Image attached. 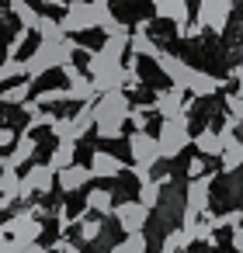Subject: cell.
<instances>
[{
  "label": "cell",
  "mask_w": 243,
  "mask_h": 253,
  "mask_svg": "<svg viewBox=\"0 0 243 253\" xmlns=\"http://www.w3.org/2000/svg\"><path fill=\"white\" fill-rule=\"evenodd\" d=\"M160 253H181V250H170V246H163V250H160Z\"/></svg>",
  "instance_id": "f907efd6"
},
{
  "label": "cell",
  "mask_w": 243,
  "mask_h": 253,
  "mask_svg": "<svg viewBox=\"0 0 243 253\" xmlns=\"http://www.w3.org/2000/svg\"><path fill=\"white\" fill-rule=\"evenodd\" d=\"M233 250H236V253H243V225H236V229H233Z\"/></svg>",
  "instance_id": "7dc6e473"
},
{
  "label": "cell",
  "mask_w": 243,
  "mask_h": 253,
  "mask_svg": "<svg viewBox=\"0 0 243 253\" xmlns=\"http://www.w3.org/2000/svg\"><path fill=\"white\" fill-rule=\"evenodd\" d=\"M163 187L167 184H160V180H146V184H139V201L153 211V208H160V201H163Z\"/></svg>",
  "instance_id": "d4e9b609"
},
{
  "label": "cell",
  "mask_w": 243,
  "mask_h": 253,
  "mask_svg": "<svg viewBox=\"0 0 243 253\" xmlns=\"http://www.w3.org/2000/svg\"><path fill=\"white\" fill-rule=\"evenodd\" d=\"M0 84H4V66H0Z\"/></svg>",
  "instance_id": "f5cc1de1"
},
{
  "label": "cell",
  "mask_w": 243,
  "mask_h": 253,
  "mask_svg": "<svg viewBox=\"0 0 243 253\" xmlns=\"http://www.w3.org/2000/svg\"><path fill=\"white\" fill-rule=\"evenodd\" d=\"M0 198H11V201H21V173L14 163L4 160L0 167Z\"/></svg>",
  "instance_id": "2e32d148"
},
{
  "label": "cell",
  "mask_w": 243,
  "mask_h": 253,
  "mask_svg": "<svg viewBox=\"0 0 243 253\" xmlns=\"http://www.w3.org/2000/svg\"><path fill=\"white\" fill-rule=\"evenodd\" d=\"M56 187V170L49 163H32L21 177V201H32L35 194H49Z\"/></svg>",
  "instance_id": "5b68a950"
},
{
  "label": "cell",
  "mask_w": 243,
  "mask_h": 253,
  "mask_svg": "<svg viewBox=\"0 0 243 253\" xmlns=\"http://www.w3.org/2000/svg\"><path fill=\"white\" fill-rule=\"evenodd\" d=\"M35 32H39V39L42 42H63L66 39V32H63V25L56 21V18H39V25H35Z\"/></svg>",
  "instance_id": "cb8c5ba5"
},
{
  "label": "cell",
  "mask_w": 243,
  "mask_h": 253,
  "mask_svg": "<svg viewBox=\"0 0 243 253\" xmlns=\"http://www.w3.org/2000/svg\"><path fill=\"white\" fill-rule=\"evenodd\" d=\"M59 70H63V77H66V80H77V77H84V73H80L73 63H66V66H59Z\"/></svg>",
  "instance_id": "c3c4849f"
},
{
  "label": "cell",
  "mask_w": 243,
  "mask_h": 253,
  "mask_svg": "<svg viewBox=\"0 0 243 253\" xmlns=\"http://www.w3.org/2000/svg\"><path fill=\"white\" fill-rule=\"evenodd\" d=\"M208 198H212V173L191 177L184 191V225H194L201 218V211L208 208Z\"/></svg>",
  "instance_id": "3957f363"
},
{
  "label": "cell",
  "mask_w": 243,
  "mask_h": 253,
  "mask_svg": "<svg viewBox=\"0 0 243 253\" xmlns=\"http://www.w3.org/2000/svg\"><path fill=\"white\" fill-rule=\"evenodd\" d=\"M194 149H198V156H222V149H226V142H222V135L215 132V128H201L198 135H194V142H191Z\"/></svg>",
  "instance_id": "e0dca14e"
},
{
  "label": "cell",
  "mask_w": 243,
  "mask_h": 253,
  "mask_svg": "<svg viewBox=\"0 0 243 253\" xmlns=\"http://www.w3.org/2000/svg\"><path fill=\"white\" fill-rule=\"evenodd\" d=\"M28 32L32 28H25V25H18V32L11 35V42H7V56L4 59H18V52L25 49V42H28Z\"/></svg>",
  "instance_id": "d6a6232c"
},
{
  "label": "cell",
  "mask_w": 243,
  "mask_h": 253,
  "mask_svg": "<svg viewBox=\"0 0 243 253\" xmlns=\"http://www.w3.org/2000/svg\"><path fill=\"white\" fill-rule=\"evenodd\" d=\"M153 11L160 21H174V25H188V0H153Z\"/></svg>",
  "instance_id": "5bb4252c"
},
{
  "label": "cell",
  "mask_w": 243,
  "mask_h": 253,
  "mask_svg": "<svg viewBox=\"0 0 243 253\" xmlns=\"http://www.w3.org/2000/svg\"><path fill=\"white\" fill-rule=\"evenodd\" d=\"M219 87H226V80L222 77H212V73H194V80H191V97H212V94H219Z\"/></svg>",
  "instance_id": "ac0fdd59"
},
{
  "label": "cell",
  "mask_w": 243,
  "mask_h": 253,
  "mask_svg": "<svg viewBox=\"0 0 243 253\" xmlns=\"http://www.w3.org/2000/svg\"><path fill=\"white\" fill-rule=\"evenodd\" d=\"M101 32H104V35H125V32H129V25H122V21H118V18L111 14V18H108V21L101 25Z\"/></svg>",
  "instance_id": "ab89813d"
},
{
  "label": "cell",
  "mask_w": 243,
  "mask_h": 253,
  "mask_svg": "<svg viewBox=\"0 0 243 253\" xmlns=\"http://www.w3.org/2000/svg\"><path fill=\"white\" fill-rule=\"evenodd\" d=\"M0 253H21V243H14L11 236H7V239H0Z\"/></svg>",
  "instance_id": "f6af8a7d"
},
{
  "label": "cell",
  "mask_w": 243,
  "mask_h": 253,
  "mask_svg": "<svg viewBox=\"0 0 243 253\" xmlns=\"http://www.w3.org/2000/svg\"><path fill=\"white\" fill-rule=\"evenodd\" d=\"M156 139H160V153H163V160H174V156H181L191 142H194V135H191V128H188V115H177V118H163L160 122V132H156Z\"/></svg>",
  "instance_id": "7a4b0ae2"
},
{
  "label": "cell",
  "mask_w": 243,
  "mask_h": 253,
  "mask_svg": "<svg viewBox=\"0 0 243 253\" xmlns=\"http://www.w3.org/2000/svg\"><path fill=\"white\" fill-rule=\"evenodd\" d=\"M226 111H229V118L243 122V97H240V94H229V97H226Z\"/></svg>",
  "instance_id": "f35d334b"
},
{
  "label": "cell",
  "mask_w": 243,
  "mask_h": 253,
  "mask_svg": "<svg viewBox=\"0 0 243 253\" xmlns=\"http://www.w3.org/2000/svg\"><path fill=\"white\" fill-rule=\"evenodd\" d=\"M191 243H194V236H191V229H184V225H181V229H170V232L163 236V246H170V250H181V253H184Z\"/></svg>",
  "instance_id": "f546056e"
},
{
  "label": "cell",
  "mask_w": 243,
  "mask_h": 253,
  "mask_svg": "<svg viewBox=\"0 0 243 253\" xmlns=\"http://www.w3.org/2000/svg\"><path fill=\"white\" fill-rule=\"evenodd\" d=\"M77 163V142H59L56 149H52V156H49V167L59 173V170H66V167H73Z\"/></svg>",
  "instance_id": "44dd1931"
},
{
  "label": "cell",
  "mask_w": 243,
  "mask_h": 253,
  "mask_svg": "<svg viewBox=\"0 0 243 253\" xmlns=\"http://www.w3.org/2000/svg\"><path fill=\"white\" fill-rule=\"evenodd\" d=\"M94 128H97V135H101V139H118L125 125H115V122H97Z\"/></svg>",
  "instance_id": "74e56055"
},
{
  "label": "cell",
  "mask_w": 243,
  "mask_h": 253,
  "mask_svg": "<svg viewBox=\"0 0 243 253\" xmlns=\"http://www.w3.org/2000/svg\"><path fill=\"white\" fill-rule=\"evenodd\" d=\"M35 101H39L42 108H49V104H63V101H70V87H49V90H39Z\"/></svg>",
  "instance_id": "1f68e13d"
},
{
  "label": "cell",
  "mask_w": 243,
  "mask_h": 253,
  "mask_svg": "<svg viewBox=\"0 0 243 253\" xmlns=\"http://www.w3.org/2000/svg\"><path fill=\"white\" fill-rule=\"evenodd\" d=\"M52 135H56L59 142H77V139H80L73 118H56V122H52Z\"/></svg>",
  "instance_id": "f1b7e54d"
},
{
  "label": "cell",
  "mask_w": 243,
  "mask_h": 253,
  "mask_svg": "<svg viewBox=\"0 0 243 253\" xmlns=\"http://www.w3.org/2000/svg\"><path fill=\"white\" fill-rule=\"evenodd\" d=\"M156 66H160V73H163V77H167L177 90H184V94L191 90V80H194V73H198V70H194V66H188L181 56L160 52V56H156Z\"/></svg>",
  "instance_id": "52a82bcc"
},
{
  "label": "cell",
  "mask_w": 243,
  "mask_h": 253,
  "mask_svg": "<svg viewBox=\"0 0 243 253\" xmlns=\"http://www.w3.org/2000/svg\"><path fill=\"white\" fill-rule=\"evenodd\" d=\"M87 180H94V173H91V167H84V163H73V167H66V170L56 173V187H59L63 194H73V191L87 187Z\"/></svg>",
  "instance_id": "8fae6325"
},
{
  "label": "cell",
  "mask_w": 243,
  "mask_h": 253,
  "mask_svg": "<svg viewBox=\"0 0 243 253\" xmlns=\"http://www.w3.org/2000/svg\"><path fill=\"white\" fill-rule=\"evenodd\" d=\"M129 153H132V163L149 167V170L163 160V153H160V139L149 135V132H132V135H129Z\"/></svg>",
  "instance_id": "ba28073f"
},
{
  "label": "cell",
  "mask_w": 243,
  "mask_h": 253,
  "mask_svg": "<svg viewBox=\"0 0 243 253\" xmlns=\"http://www.w3.org/2000/svg\"><path fill=\"white\" fill-rule=\"evenodd\" d=\"M111 253H146V236L143 232H129L122 243L111 246Z\"/></svg>",
  "instance_id": "4dcf8cb0"
},
{
  "label": "cell",
  "mask_w": 243,
  "mask_h": 253,
  "mask_svg": "<svg viewBox=\"0 0 243 253\" xmlns=\"http://www.w3.org/2000/svg\"><path fill=\"white\" fill-rule=\"evenodd\" d=\"M233 14V0H198V25L208 32H222Z\"/></svg>",
  "instance_id": "9c48e42d"
},
{
  "label": "cell",
  "mask_w": 243,
  "mask_h": 253,
  "mask_svg": "<svg viewBox=\"0 0 243 253\" xmlns=\"http://www.w3.org/2000/svg\"><path fill=\"white\" fill-rule=\"evenodd\" d=\"M0 66H4V80H28L21 59H0Z\"/></svg>",
  "instance_id": "836d02e7"
},
{
  "label": "cell",
  "mask_w": 243,
  "mask_h": 253,
  "mask_svg": "<svg viewBox=\"0 0 243 253\" xmlns=\"http://www.w3.org/2000/svg\"><path fill=\"white\" fill-rule=\"evenodd\" d=\"M52 253H80V246H73V243H66V239H59V243L52 246Z\"/></svg>",
  "instance_id": "bcb514c9"
},
{
  "label": "cell",
  "mask_w": 243,
  "mask_h": 253,
  "mask_svg": "<svg viewBox=\"0 0 243 253\" xmlns=\"http://www.w3.org/2000/svg\"><path fill=\"white\" fill-rule=\"evenodd\" d=\"M7 4H11L14 18H18V21H21L25 28H35V25H39V18H42V14H39V11H35V7L28 4V0H7Z\"/></svg>",
  "instance_id": "484cf974"
},
{
  "label": "cell",
  "mask_w": 243,
  "mask_h": 253,
  "mask_svg": "<svg viewBox=\"0 0 243 253\" xmlns=\"http://www.w3.org/2000/svg\"><path fill=\"white\" fill-rule=\"evenodd\" d=\"M146 28H149L146 21H139V25H136V32H132V42H129V52H132V56H149V59H156L163 49H160V45L149 39V32H146Z\"/></svg>",
  "instance_id": "9a60e30c"
},
{
  "label": "cell",
  "mask_w": 243,
  "mask_h": 253,
  "mask_svg": "<svg viewBox=\"0 0 243 253\" xmlns=\"http://www.w3.org/2000/svg\"><path fill=\"white\" fill-rule=\"evenodd\" d=\"M4 229H7V236H11L14 243L32 246V243H39V236H42V218H35V215L25 208V211L11 215V218L4 222Z\"/></svg>",
  "instance_id": "8992f818"
},
{
  "label": "cell",
  "mask_w": 243,
  "mask_h": 253,
  "mask_svg": "<svg viewBox=\"0 0 243 253\" xmlns=\"http://www.w3.org/2000/svg\"><path fill=\"white\" fill-rule=\"evenodd\" d=\"M21 253H52V250H46L42 243H32V246H21Z\"/></svg>",
  "instance_id": "681fc988"
},
{
  "label": "cell",
  "mask_w": 243,
  "mask_h": 253,
  "mask_svg": "<svg viewBox=\"0 0 243 253\" xmlns=\"http://www.w3.org/2000/svg\"><path fill=\"white\" fill-rule=\"evenodd\" d=\"M35 146H39V142H35V135L25 128V132L18 135V142H14V153L7 156V163H14V167H25V163L35 156Z\"/></svg>",
  "instance_id": "d6986e66"
},
{
  "label": "cell",
  "mask_w": 243,
  "mask_h": 253,
  "mask_svg": "<svg viewBox=\"0 0 243 253\" xmlns=\"http://www.w3.org/2000/svg\"><path fill=\"white\" fill-rule=\"evenodd\" d=\"M184 104H188L184 90L170 87V90H160V94H156V101H153V111H156L160 118H177V115H184Z\"/></svg>",
  "instance_id": "7c38bea8"
},
{
  "label": "cell",
  "mask_w": 243,
  "mask_h": 253,
  "mask_svg": "<svg viewBox=\"0 0 243 253\" xmlns=\"http://www.w3.org/2000/svg\"><path fill=\"white\" fill-rule=\"evenodd\" d=\"M222 225H229V229L243 225V211H240V208H233V211H226V215H215V229H222Z\"/></svg>",
  "instance_id": "d590c367"
},
{
  "label": "cell",
  "mask_w": 243,
  "mask_h": 253,
  "mask_svg": "<svg viewBox=\"0 0 243 253\" xmlns=\"http://www.w3.org/2000/svg\"><path fill=\"white\" fill-rule=\"evenodd\" d=\"M42 4H52V0H42Z\"/></svg>",
  "instance_id": "11a10c76"
},
{
  "label": "cell",
  "mask_w": 243,
  "mask_h": 253,
  "mask_svg": "<svg viewBox=\"0 0 243 253\" xmlns=\"http://www.w3.org/2000/svg\"><path fill=\"white\" fill-rule=\"evenodd\" d=\"M132 173H136V180H139V184H146V180H153V173H149V167H139V163H132Z\"/></svg>",
  "instance_id": "ee69618b"
},
{
  "label": "cell",
  "mask_w": 243,
  "mask_h": 253,
  "mask_svg": "<svg viewBox=\"0 0 243 253\" xmlns=\"http://www.w3.org/2000/svg\"><path fill=\"white\" fill-rule=\"evenodd\" d=\"M77 225H80V239H84V243H94V239H101V232H104L101 215H97V218H91L87 211H80V215H77Z\"/></svg>",
  "instance_id": "7402d4cb"
},
{
  "label": "cell",
  "mask_w": 243,
  "mask_h": 253,
  "mask_svg": "<svg viewBox=\"0 0 243 253\" xmlns=\"http://www.w3.org/2000/svg\"><path fill=\"white\" fill-rule=\"evenodd\" d=\"M18 135H21V132H14V128H7V125H0V146H14Z\"/></svg>",
  "instance_id": "b9f144b4"
},
{
  "label": "cell",
  "mask_w": 243,
  "mask_h": 253,
  "mask_svg": "<svg viewBox=\"0 0 243 253\" xmlns=\"http://www.w3.org/2000/svg\"><path fill=\"white\" fill-rule=\"evenodd\" d=\"M73 122H77V132H80V139L97 125V111H94V101H87V104H80V111L73 115Z\"/></svg>",
  "instance_id": "4316f807"
},
{
  "label": "cell",
  "mask_w": 243,
  "mask_h": 253,
  "mask_svg": "<svg viewBox=\"0 0 243 253\" xmlns=\"http://www.w3.org/2000/svg\"><path fill=\"white\" fill-rule=\"evenodd\" d=\"M115 218H118L125 236L129 232H143L146 222H149V208L143 201H122V205H115Z\"/></svg>",
  "instance_id": "30bf717a"
},
{
  "label": "cell",
  "mask_w": 243,
  "mask_h": 253,
  "mask_svg": "<svg viewBox=\"0 0 243 253\" xmlns=\"http://www.w3.org/2000/svg\"><path fill=\"white\" fill-rule=\"evenodd\" d=\"M201 173H205V156H198V160L188 163V177H201Z\"/></svg>",
  "instance_id": "7bdbcfd3"
},
{
  "label": "cell",
  "mask_w": 243,
  "mask_h": 253,
  "mask_svg": "<svg viewBox=\"0 0 243 253\" xmlns=\"http://www.w3.org/2000/svg\"><path fill=\"white\" fill-rule=\"evenodd\" d=\"M94 111H97V122L125 125V122H129V115H132V101H129V94H125V90H108V94H97Z\"/></svg>",
  "instance_id": "277c9868"
},
{
  "label": "cell",
  "mask_w": 243,
  "mask_h": 253,
  "mask_svg": "<svg viewBox=\"0 0 243 253\" xmlns=\"http://www.w3.org/2000/svg\"><path fill=\"white\" fill-rule=\"evenodd\" d=\"M0 239H7V229H4V225H0Z\"/></svg>",
  "instance_id": "816d5d0a"
},
{
  "label": "cell",
  "mask_w": 243,
  "mask_h": 253,
  "mask_svg": "<svg viewBox=\"0 0 243 253\" xmlns=\"http://www.w3.org/2000/svg\"><path fill=\"white\" fill-rule=\"evenodd\" d=\"M177 35H181V39H198V35H201V25H198V21L177 25Z\"/></svg>",
  "instance_id": "60d3db41"
},
{
  "label": "cell",
  "mask_w": 243,
  "mask_h": 253,
  "mask_svg": "<svg viewBox=\"0 0 243 253\" xmlns=\"http://www.w3.org/2000/svg\"><path fill=\"white\" fill-rule=\"evenodd\" d=\"M222 170L229 173V170H243V139H233V142H226V149H222Z\"/></svg>",
  "instance_id": "603a6c76"
},
{
  "label": "cell",
  "mask_w": 243,
  "mask_h": 253,
  "mask_svg": "<svg viewBox=\"0 0 243 253\" xmlns=\"http://www.w3.org/2000/svg\"><path fill=\"white\" fill-rule=\"evenodd\" d=\"M28 94H32V84H28V80H18L14 87L0 90V104H25Z\"/></svg>",
  "instance_id": "83f0119b"
},
{
  "label": "cell",
  "mask_w": 243,
  "mask_h": 253,
  "mask_svg": "<svg viewBox=\"0 0 243 253\" xmlns=\"http://www.w3.org/2000/svg\"><path fill=\"white\" fill-rule=\"evenodd\" d=\"M52 122H56V115L46 111V108H39V111L28 118V132H35V128H52Z\"/></svg>",
  "instance_id": "e575fe53"
},
{
  "label": "cell",
  "mask_w": 243,
  "mask_h": 253,
  "mask_svg": "<svg viewBox=\"0 0 243 253\" xmlns=\"http://www.w3.org/2000/svg\"><path fill=\"white\" fill-rule=\"evenodd\" d=\"M0 167H4V156H0Z\"/></svg>",
  "instance_id": "db71d44e"
},
{
  "label": "cell",
  "mask_w": 243,
  "mask_h": 253,
  "mask_svg": "<svg viewBox=\"0 0 243 253\" xmlns=\"http://www.w3.org/2000/svg\"><path fill=\"white\" fill-rule=\"evenodd\" d=\"M149 111H153V108H132V115H129V122L136 125V132H146V122H149Z\"/></svg>",
  "instance_id": "8d00e7d4"
},
{
  "label": "cell",
  "mask_w": 243,
  "mask_h": 253,
  "mask_svg": "<svg viewBox=\"0 0 243 253\" xmlns=\"http://www.w3.org/2000/svg\"><path fill=\"white\" fill-rule=\"evenodd\" d=\"M111 198H115L111 191L91 187V191H87V211H97L101 218H104V215H115V201H111Z\"/></svg>",
  "instance_id": "ffe728a7"
},
{
  "label": "cell",
  "mask_w": 243,
  "mask_h": 253,
  "mask_svg": "<svg viewBox=\"0 0 243 253\" xmlns=\"http://www.w3.org/2000/svg\"><path fill=\"white\" fill-rule=\"evenodd\" d=\"M108 18H111V4H108V0H70L59 25H63L66 35H77V32L101 28Z\"/></svg>",
  "instance_id": "6da1fadb"
},
{
  "label": "cell",
  "mask_w": 243,
  "mask_h": 253,
  "mask_svg": "<svg viewBox=\"0 0 243 253\" xmlns=\"http://www.w3.org/2000/svg\"><path fill=\"white\" fill-rule=\"evenodd\" d=\"M91 173L94 177H101V180H111V177H118L122 170H125V163L115 156V153H108V149H97L94 156H91Z\"/></svg>",
  "instance_id": "4fadbf2b"
}]
</instances>
